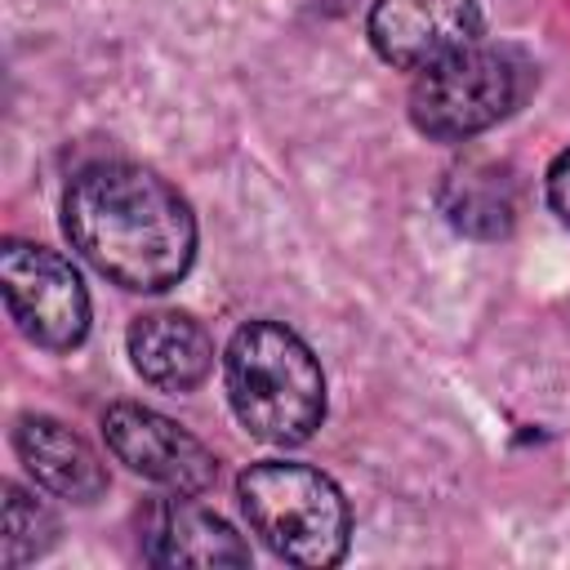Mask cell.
Wrapping results in <instances>:
<instances>
[{
	"label": "cell",
	"instance_id": "1",
	"mask_svg": "<svg viewBox=\"0 0 570 570\" xmlns=\"http://www.w3.org/2000/svg\"><path fill=\"white\" fill-rule=\"evenodd\" d=\"M71 245L125 289H169L196 254L187 200L142 165L98 160L80 169L62 196Z\"/></svg>",
	"mask_w": 570,
	"mask_h": 570
},
{
	"label": "cell",
	"instance_id": "2",
	"mask_svg": "<svg viewBox=\"0 0 570 570\" xmlns=\"http://www.w3.org/2000/svg\"><path fill=\"white\" fill-rule=\"evenodd\" d=\"M223 370L232 410L258 441L298 445L321 428L325 374L294 330L276 321L240 325L227 343Z\"/></svg>",
	"mask_w": 570,
	"mask_h": 570
},
{
	"label": "cell",
	"instance_id": "3",
	"mask_svg": "<svg viewBox=\"0 0 570 570\" xmlns=\"http://www.w3.org/2000/svg\"><path fill=\"white\" fill-rule=\"evenodd\" d=\"M254 534L294 566H334L347 552V503L307 463H254L236 481Z\"/></svg>",
	"mask_w": 570,
	"mask_h": 570
},
{
	"label": "cell",
	"instance_id": "4",
	"mask_svg": "<svg viewBox=\"0 0 570 570\" xmlns=\"http://www.w3.org/2000/svg\"><path fill=\"white\" fill-rule=\"evenodd\" d=\"M525 62L499 45H468L419 71L410 89V120L419 134L463 142L499 125L525 94Z\"/></svg>",
	"mask_w": 570,
	"mask_h": 570
},
{
	"label": "cell",
	"instance_id": "5",
	"mask_svg": "<svg viewBox=\"0 0 570 570\" xmlns=\"http://www.w3.org/2000/svg\"><path fill=\"white\" fill-rule=\"evenodd\" d=\"M0 289H4L9 316L18 321V330L31 343H40L49 352H67L85 338L89 294L62 254H53L45 245H27V240H4Z\"/></svg>",
	"mask_w": 570,
	"mask_h": 570
},
{
	"label": "cell",
	"instance_id": "6",
	"mask_svg": "<svg viewBox=\"0 0 570 570\" xmlns=\"http://www.w3.org/2000/svg\"><path fill=\"white\" fill-rule=\"evenodd\" d=\"M102 436L107 450L138 476L174 490V494H200L214 485V454L183 432L174 419L142 410V405H111L102 414Z\"/></svg>",
	"mask_w": 570,
	"mask_h": 570
},
{
	"label": "cell",
	"instance_id": "7",
	"mask_svg": "<svg viewBox=\"0 0 570 570\" xmlns=\"http://www.w3.org/2000/svg\"><path fill=\"white\" fill-rule=\"evenodd\" d=\"M481 36L476 0H374L370 45L401 71H423Z\"/></svg>",
	"mask_w": 570,
	"mask_h": 570
},
{
	"label": "cell",
	"instance_id": "8",
	"mask_svg": "<svg viewBox=\"0 0 570 570\" xmlns=\"http://www.w3.org/2000/svg\"><path fill=\"white\" fill-rule=\"evenodd\" d=\"M138 543L151 566H245L240 534L191 499H156L138 521Z\"/></svg>",
	"mask_w": 570,
	"mask_h": 570
},
{
	"label": "cell",
	"instance_id": "9",
	"mask_svg": "<svg viewBox=\"0 0 570 570\" xmlns=\"http://www.w3.org/2000/svg\"><path fill=\"white\" fill-rule=\"evenodd\" d=\"M134 370L165 392H191L214 365V338L183 312H147L129 325Z\"/></svg>",
	"mask_w": 570,
	"mask_h": 570
},
{
	"label": "cell",
	"instance_id": "10",
	"mask_svg": "<svg viewBox=\"0 0 570 570\" xmlns=\"http://www.w3.org/2000/svg\"><path fill=\"white\" fill-rule=\"evenodd\" d=\"M13 450L45 490H53L71 503H89L107 490V472H102L98 454L58 419H45V414L18 419Z\"/></svg>",
	"mask_w": 570,
	"mask_h": 570
},
{
	"label": "cell",
	"instance_id": "11",
	"mask_svg": "<svg viewBox=\"0 0 570 570\" xmlns=\"http://www.w3.org/2000/svg\"><path fill=\"white\" fill-rule=\"evenodd\" d=\"M441 209L463 236H476V240L508 236L517 223V183L508 165L463 160L459 169H450L441 187Z\"/></svg>",
	"mask_w": 570,
	"mask_h": 570
},
{
	"label": "cell",
	"instance_id": "12",
	"mask_svg": "<svg viewBox=\"0 0 570 570\" xmlns=\"http://www.w3.org/2000/svg\"><path fill=\"white\" fill-rule=\"evenodd\" d=\"M58 534V521L53 512L31 499L22 485H4V534H0V561L4 566H22V561H36Z\"/></svg>",
	"mask_w": 570,
	"mask_h": 570
},
{
	"label": "cell",
	"instance_id": "13",
	"mask_svg": "<svg viewBox=\"0 0 570 570\" xmlns=\"http://www.w3.org/2000/svg\"><path fill=\"white\" fill-rule=\"evenodd\" d=\"M548 200H552V209L561 214V223H570V147L552 160V169H548Z\"/></svg>",
	"mask_w": 570,
	"mask_h": 570
}]
</instances>
